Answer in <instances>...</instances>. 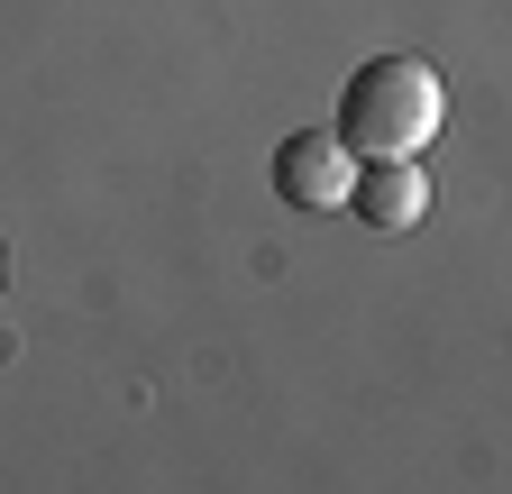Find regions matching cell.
Instances as JSON below:
<instances>
[{
    "label": "cell",
    "mask_w": 512,
    "mask_h": 494,
    "mask_svg": "<svg viewBox=\"0 0 512 494\" xmlns=\"http://www.w3.org/2000/svg\"><path fill=\"white\" fill-rule=\"evenodd\" d=\"M330 129L357 156H421L448 129V83H439V65H421V55H375V65L348 74Z\"/></svg>",
    "instance_id": "obj_1"
},
{
    "label": "cell",
    "mask_w": 512,
    "mask_h": 494,
    "mask_svg": "<svg viewBox=\"0 0 512 494\" xmlns=\"http://www.w3.org/2000/svg\"><path fill=\"white\" fill-rule=\"evenodd\" d=\"M357 165H366V156H357L339 129H293V138L275 147V193H284L293 211H348Z\"/></svg>",
    "instance_id": "obj_2"
},
{
    "label": "cell",
    "mask_w": 512,
    "mask_h": 494,
    "mask_svg": "<svg viewBox=\"0 0 512 494\" xmlns=\"http://www.w3.org/2000/svg\"><path fill=\"white\" fill-rule=\"evenodd\" d=\"M348 211H357L366 229H384V238L421 229V220H430V174H421V156H366L357 183H348Z\"/></svg>",
    "instance_id": "obj_3"
},
{
    "label": "cell",
    "mask_w": 512,
    "mask_h": 494,
    "mask_svg": "<svg viewBox=\"0 0 512 494\" xmlns=\"http://www.w3.org/2000/svg\"><path fill=\"white\" fill-rule=\"evenodd\" d=\"M0 284H10V247H0Z\"/></svg>",
    "instance_id": "obj_4"
}]
</instances>
